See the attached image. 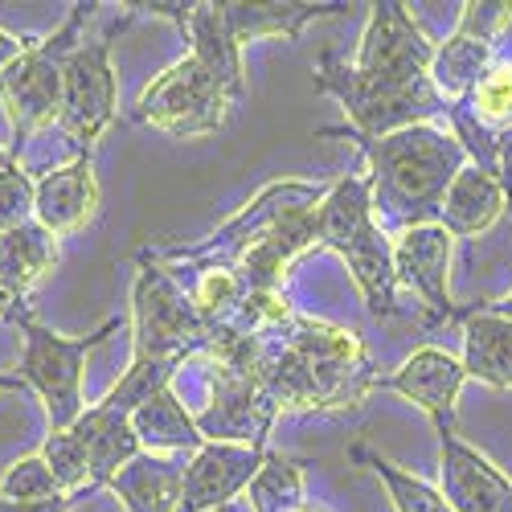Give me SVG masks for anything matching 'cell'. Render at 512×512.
Wrapping results in <instances>:
<instances>
[{"instance_id":"1","label":"cell","mask_w":512,"mask_h":512,"mask_svg":"<svg viewBox=\"0 0 512 512\" xmlns=\"http://www.w3.org/2000/svg\"><path fill=\"white\" fill-rule=\"evenodd\" d=\"M369 160L373 218L390 238L410 226H431L443 213L451 181L467 168L463 144L443 123L402 127L381 140H353Z\"/></svg>"},{"instance_id":"2","label":"cell","mask_w":512,"mask_h":512,"mask_svg":"<svg viewBox=\"0 0 512 512\" xmlns=\"http://www.w3.org/2000/svg\"><path fill=\"white\" fill-rule=\"evenodd\" d=\"M320 250H336L349 263L365 308L377 320L398 316V271H394V238L373 218V189L369 177H340L328 185L316 209Z\"/></svg>"},{"instance_id":"3","label":"cell","mask_w":512,"mask_h":512,"mask_svg":"<svg viewBox=\"0 0 512 512\" xmlns=\"http://www.w3.org/2000/svg\"><path fill=\"white\" fill-rule=\"evenodd\" d=\"M316 91L332 95L349 115V127H324L320 136H349V140H381L394 136L402 127H418V123H435L447 119L451 103L439 95V87L431 78L410 82V87H377L365 82L345 58L324 50L320 66H316Z\"/></svg>"},{"instance_id":"4","label":"cell","mask_w":512,"mask_h":512,"mask_svg":"<svg viewBox=\"0 0 512 512\" xmlns=\"http://www.w3.org/2000/svg\"><path fill=\"white\" fill-rule=\"evenodd\" d=\"M205 340L209 324L193 308L177 267L140 254V271L132 283V361H156L181 373L201 357Z\"/></svg>"},{"instance_id":"5","label":"cell","mask_w":512,"mask_h":512,"mask_svg":"<svg viewBox=\"0 0 512 512\" xmlns=\"http://www.w3.org/2000/svg\"><path fill=\"white\" fill-rule=\"evenodd\" d=\"M95 5H70V17L46 33L33 37V46L0 74V107L13 127V156L21 160V148L37 140L46 127L58 123L62 107V62L82 41V21L91 17Z\"/></svg>"},{"instance_id":"6","label":"cell","mask_w":512,"mask_h":512,"mask_svg":"<svg viewBox=\"0 0 512 512\" xmlns=\"http://www.w3.org/2000/svg\"><path fill=\"white\" fill-rule=\"evenodd\" d=\"M13 324L25 336L17 377L25 381V386L41 402H46L50 431H70V426L82 418V410H87V398H82V373H87V357L103 345L111 332H119V320H107L103 328H95L87 336H58L54 328L37 324L25 312H17Z\"/></svg>"},{"instance_id":"7","label":"cell","mask_w":512,"mask_h":512,"mask_svg":"<svg viewBox=\"0 0 512 512\" xmlns=\"http://www.w3.org/2000/svg\"><path fill=\"white\" fill-rule=\"evenodd\" d=\"M230 107H238L226 87L213 78L193 54L177 58L168 70H160L148 87L140 91L132 119L173 140H201L226 127Z\"/></svg>"},{"instance_id":"8","label":"cell","mask_w":512,"mask_h":512,"mask_svg":"<svg viewBox=\"0 0 512 512\" xmlns=\"http://www.w3.org/2000/svg\"><path fill=\"white\" fill-rule=\"evenodd\" d=\"M127 17H119L103 37H82L62 62V107L58 132L70 140L74 156H87L95 140L111 127L119 107V82L111 70V41L123 33Z\"/></svg>"},{"instance_id":"9","label":"cell","mask_w":512,"mask_h":512,"mask_svg":"<svg viewBox=\"0 0 512 512\" xmlns=\"http://www.w3.org/2000/svg\"><path fill=\"white\" fill-rule=\"evenodd\" d=\"M287 345L304 357L320 386V406L324 410H349L361 406L369 390H377V373L369 365V353L361 345V336L349 328H336L312 316H300L279 332Z\"/></svg>"},{"instance_id":"10","label":"cell","mask_w":512,"mask_h":512,"mask_svg":"<svg viewBox=\"0 0 512 512\" xmlns=\"http://www.w3.org/2000/svg\"><path fill=\"white\" fill-rule=\"evenodd\" d=\"M435 46L439 41L422 33V25L406 13V5L381 0V5H369L353 70L365 82H377V87H410V82L431 78Z\"/></svg>"},{"instance_id":"11","label":"cell","mask_w":512,"mask_h":512,"mask_svg":"<svg viewBox=\"0 0 512 512\" xmlns=\"http://www.w3.org/2000/svg\"><path fill=\"white\" fill-rule=\"evenodd\" d=\"M209 406L197 410V426L205 443H259L267 447L279 406L263 390L254 369L226 365V361H201Z\"/></svg>"},{"instance_id":"12","label":"cell","mask_w":512,"mask_h":512,"mask_svg":"<svg viewBox=\"0 0 512 512\" xmlns=\"http://www.w3.org/2000/svg\"><path fill=\"white\" fill-rule=\"evenodd\" d=\"M508 21H512L508 0H467L463 5L455 33L435 46V66H431V82L447 103L472 99L476 82L488 74L496 58V37L504 33Z\"/></svg>"},{"instance_id":"13","label":"cell","mask_w":512,"mask_h":512,"mask_svg":"<svg viewBox=\"0 0 512 512\" xmlns=\"http://www.w3.org/2000/svg\"><path fill=\"white\" fill-rule=\"evenodd\" d=\"M451 234L431 222V226H410L394 234V271L398 287H410L422 304V328H439L455 320V300H451Z\"/></svg>"},{"instance_id":"14","label":"cell","mask_w":512,"mask_h":512,"mask_svg":"<svg viewBox=\"0 0 512 512\" xmlns=\"http://www.w3.org/2000/svg\"><path fill=\"white\" fill-rule=\"evenodd\" d=\"M263 459H267V447H259V443H205L185 463L181 512L226 508L234 496H242L250 488Z\"/></svg>"},{"instance_id":"15","label":"cell","mask_w":512,"mask_h":512,"mask_svg":"<svg viewBox=\"0 0 512 512\" xmlns=\"http://www.w3.org/2000/svg\"><path fill=\"white\" fill-rule=\"evenodd\" d=\"M439 435V492L455 512H512V480L500 467L463 443L459 431Z\"/></svg>"},{"instance_id":"16","label":"cell","mask_w":512,"mask_h":512,"mask_svg":"<svg viewBox=\"0 0 512 512\" xmlns=\"http://www.w3.org/2000/svg\"><path fill=\"white\" fill-rule=\"evenodd\" d=\"M463 381H467V369L459 357L426 345V349L410 353L390 377H377V390H394L406 402H414L435 422V431H455V406H459Z\"/></svg>"},{"instance_id":"17","label":"cell","mask_w":512,"mask_h":512,"mask_svg":"<svg viewBox=\"0 0 512 512\" xmlns=\"http://www.w3.org/2000/svg\"><path fill=\"white\" fill-rule=\"evenodd\" d=\"M99 213V177H95V160L87 156H70L58 168H46L37 177V197H33V222L46 226L54 238H66L82 230Z\"/></svg>"},{"instance_id":"18","label":"cell","mask_w":512,"mask_h":512,"mask_svg":"<svg viewBox=\"0 0 512 512\" xmlns=\"http://www.w3.org/2000/svg\"><path fill=\"white\" fill-rule=\"evenodd\" d=\"M136 9H152L160 17H173L189 41H193V58L222 82L226 95L234 103L246 99V70H242V46L238 37L230 33L226 17H222V5H136Z\"/></svg>"},{"instance_id":"19","label":"cell","mask_w":512,"mask_h":512,"mask_svg":"<svg viewBox=\"0 0 512 512\" xmlns=\"http://www.w3.org/2000/svg\"><path fill=\"white\" fill-rule=\"evenodd\" d=\"M455 320L463 324V369L467 377L496 390H512V320L488 312L484 304L459 308Z\"/></svg>"},{"instance_id":"20","label":"cell","mask_w":512,"mask_h":512,"mask_svg":"<svg viewBox=\"0 0 512 512\" xmlns=\"http://www.w3.org/2000/svg\"><path fill=\"white\" fill-rule=\"evenodd\" d=\"M107 488L119 496L127 512H181V488H185V463L173 455L140 451L127 467L107 480Z\"/></svg>"},{"instance_id":"21","label":"cell","mask_w":512,"mask_h":512,"mask_svg":"<svg viewBox=\"0 0 512 512\" xmlns=\"http://www.w3.org/2000/svg\"><path fill=\"white\" fill-rule=\"evenodd\" d=\"M504 209H508V197H504L500 177L484 173V168H476V164H467L443 197L439 226L451 238H480L484 230L496 226V218Z\"/></svg>"},{"instance_id":"22","label":"cell","mask_w":512,"mask_h":512,"mask_svg":"<svg viewBox=\"0 0 512 512\" xmlns=\"http://www.w3.org/2000/svg\"><path fill=\"white\" fill-rule=\"evenodd\" d=\"M132 431L144 451L152 455H193L205 447V435L197 426V414L181 402L173 386H164L152 394L136 414H132Z\"/></svg>"},{"instance_id":"23","label":"cell","mask_w":512,"mask_h":512,"mask_svg":"<svg viewBox=\"0 0 512 512\" xmlns=\"http://www.w3.org/2000/svg\"><path fill=\"white\" fill-rule=\"evenodd\" d=\"M58 267V238L46 226H17L0 234V291L25 304V295Z\"/></svg>"},{"instance_id":"24","label":"cell","mask_w":512,"mask_h":512,"mask_svg":"<svg viewBox=\"0 0 512 512\" xmlns=\"http://www.w3.org/2000/svg\"><path fill=\"white\" fill-rule=\"evenodd\" d=\"M70 431L82 439V447H87V459H91V484H107L119 467L132 463L144 447L132 431V418H111L103 414L99 406H87L82 410V418L70 426Z\"/></svg>"},{"instance_id":"25","label":"cell","mask_w":512,"mask_h":512,"mask_svg":"<svg viewBox=\"0 0 512 512\" xmlns=\"http://www.w3.org/2000/svg\"><path fill=\"white\" fill-rule=\"evenodd\" d=\"M340 13H349V5H222V17L238 37V46L254 37H300L308 21Z\"/></svg>"},{"instance_id":"26","label":"cell","mask_w":512,"mask_h":512,"mask_svg":"<svg viewBox=\"0 0 512 512\" xmlns=\"http://www.w3.org/2000/svg\"><path fill=\"white\" fill-rule=\"evenodd\" d=\"M250 512H295L308 504L304 492V463L300 459H287L279 451H267L259 476L250 480L246 488Z\"/></svg>"},{"instance_id":"27","label":"cell","mask_w":512,"mask_h":512,"mask_svg":"<svg viewBox=\"0 0 512 512\" xmlns=\"http://www.w3.org/2000/svg\"><path fill=\"white\" fill-rule=\"evenodd\" d=\"M353 459H357V463H365L369 472H373L381 484H386L394 512H455V508L443 500V492H439L435 484L418 480L414 472H402L398 463H390L386 455L369 451L365 443H357V447H353Z\"/></svg>"},{"instance_id":"28","label":"cell","mask_w":512,"mask_h":512,"mask_svg":"<svg viewBox=\"0 0 512 512\" xmlns=\"http://www.w3.org/2000/svg\"><path fill=\"white\" fill-rule=\"evenodd\" d=\"M246 279L234 271V267H222V263H209L197 271V279L189 283V300L193 308L201 312V320L209 328H222L238 316L242 300H246Z\"/></svg>"},{"instance_id":"29","label":"cell","mask_w":512,"mask_h":512,"mask_svg":"<svg viewBox=\"0 0 512 512\" xmlns=\"http://www.w3.org/2000/svg\"><path fill=\"white\" fill-rule=\"evenodd\" d=\"M463 103L496 136L504 132V127H512V58L492 62L488 74L476 82L472 99H463Z\"/></svg>"},{"instance_id":"30","label":"cell","mask_w":512,"mask_h":512,"mask_svg":"<svg viewBox=\"0 0 512 512\" xmlns=\"http://www.w3.org/2000/svg\"><path fill=\"white\" fill-rule=\"evenodd\" d=\"M41 455H46L54 480L62 484L66 496H82L91 492V459H87V447H82V439L74 431H50L46 447H41Z\"/></svg>"},{"instance_id":"31","label":"cell","mask_w":512,"mask_h":512,"mask_svg":"<svg viewBox=\"0 0 512 512\" xmlns=\"http://www.w3.org/2000/svg\"><path fill=\"white\" fill-rule=\"evenodd\" d=\"M58 496H66V492H62V484L54 480L50 463H46V455H41V451L21 455V459L9 467V472H5V480H0V500L41 504V500H58Z\"/></svg>"},{"instance_id":"32","label":"cell","mask_w":512,"mask_h":512,"mask_svg":"<svg viewBox=\"0 0 512 512\" xmlns=\"http://www.w3.org/2000/svg\"><path fill=\"white\" fill-rule=\"evenodd\" d=\"M33 197H37V177L29 168L0 177V234L33 222Z\"/></svg>"},{"instance_id":"33","label":"cell","mask_w":512,"mask_h":512,"mask_svg":"<svg viewBox=\"0 0 512 512\" xmlns=\"http://www.w3.org/2000/svg\"><path fill=\"white\" fill-rule=\"evenodd\" d=\"M29 46H33V37H17V33H9V29H0V74H5Z\"/></svg>"},{"instance_id":"34","label":"cell","mask_w":512,"mask_h":512,"mask_svg":"<svg viewBox=\"0 0 512 512\" xmlns=\"http://www.w3.org/2000/svg\"><path fill=\"white\" fill-rule=\"evenodd\" d=\"M78 496H58V500H41V504H17V500H0V512H70Z\"/></svg>"},{"instance_id":"35","label":"cell","mask_w":512,"mask_h":512,"mask_svg":"<svg viewBox=\"0 0 512 512\" xmlns=\"http://www.w3.org/2000/svg\"><path fill=\"white\" fill-rule=\"evenodd\" d=\"M29 386L17 377V373H0V394H25Z\"/></svg>"},{"instance_id":"36","label":"cell","mask_w":512,"mask_h":512,"mask_svg":"<svg viewBox=\"0 0 512 512\" xmlns=\"http://www.w3.org/2000/svg\"><path fill=\"white\" fill-rule=\"evenodd\" d=\"M21 168V160L13 156V148H0V177H9V173H17Z\"/></svg>"},{"instance_id":"37","label":"cell","mask_w":512,"mask_h":512,"mask_svg":"<svg viewBox=\"0 0 512 512\" xmlns=\"http://www.w3.org/2000/svg\"><path fill=\"white\" fill-rule=\"evenodd\" d=\"M488 312H496V316H504V320H512V291L504 295V300H496V304H484Z\"/></svg>"},{"instance_id":"38","label":"cell","mask_w":512,"mask_h":512,"mask_svg":"<svg viewBox=\"0 0 512 512\" xmlns=\"http://www.w3.org/2000/svg\"><path fill=\"white\" fill-rule=\"evenodd\" d=\"M17 312H21V304H17V300H9V295L0 291V316H5V320H13Z\"/></svg>"},{"instance_id":"39","label":"cell","mask_w":512,"mask_h":512,"mask_svg":"<svg viewBox=\"0 0 512 512\" xmlns=\"http://www.w3.org/2000/svg\"><path fill=\"white\" fill-rule=\"evenodd\" d=\"M295 512H328V508H320V504H304V508H295Z\"/></svg>"}]
</instances>
